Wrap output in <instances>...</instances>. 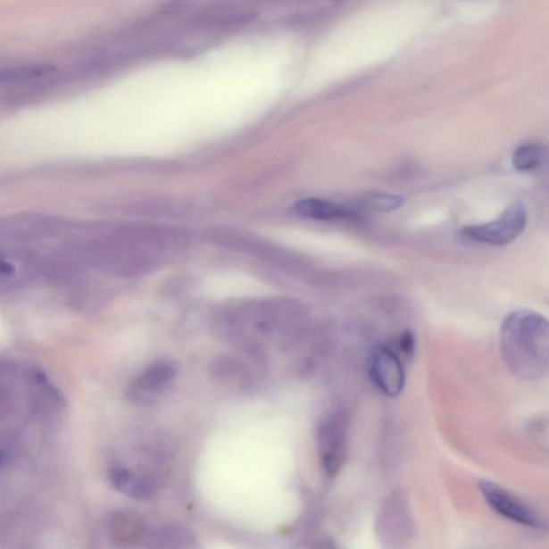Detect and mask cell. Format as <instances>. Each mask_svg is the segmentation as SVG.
<instances>
[{"instance_id":"1","label":"cell","mask_w":549,"mask_h":549,"mask_svg":"<svg viewBox=\"0 0 549 549\" xmlns=\"http://www.w3.org/2000/svg\"><path fill=\"white\" fill-rule=\"evenodd\" d=\"M501 354L509 371L522 381L549 378V320L520 309L504 319L500 329Z\"/></svg>"},{"instance_id":"2","label":"cell","mask_w":549,"mask_h":549,"mask_svg":"<svg viewBox=\"0 0 549 549\" xmlns=\"http://www.w3.org/2000/svg\"><path fill=\"white\" fill-rule=\"evenodd\" d=\"M526 225L525 207L520 204H514L494 221L462 229V236L473 243L504 246L515 241L524 232Z\"/></svg>"},{"instance_id":"3","label":"cell","mask_w":549,"mask_h":549,"mask_svg":"<svg viewBox=\"0 0 549 549\" xmlns=\"http://www.w3.org/2000/svg\"><path fill=\"white\" fill-rule=\"evenodd\" d=\"M478 489L490 508L504 519L532 529H549L547 521L542 516L500 485L482 479L478 482Z\"/></svg>"},{"instance_id":"4","label":"cell","mask_w":549,"mask_h":549,"mask_svg":"<svg viewBox=\"0 0 549 549\" xmlns=\"http://www.w3.org/2000/svg\"><path fill=\"white\" fill-rule=\"evenodd\" d=\"M178 366L169 360L154 361L128 387L127 394L133 403H149L162 393L176 376Z\"/></svg>"},{"instance_id":"5","label":"cell","mask_w":549,"mask_h":549,"mask_svg":"<svg viewBox=\"0 0 549 549\" xmlns=\"http://www.w3.org/2000/svg\"><path fill=\"white\" fill-rule=\"evenodd\" d=\"M370 375L380 390L388 396H397L404 386L401 361L391 349L378 346L370 357Z\"/></svg>"},{"instance_id":"6","label":"cell","mask_w":549,"mask_h":549,"mask_svg":"<svg viewBox=\"0 0 549 549\" xmlns=\"http://www.w3.org/2000/svg\"><path fill=\"white\" fill-rule=\"evenodd\" d=\"M319 447L325 470L333 474L343 462L345 447V424L339 415L325 420L320 428Z\"/></svg>"},{"instance_id":"7","label":"cell","mask_w":549,"mask_h":549,"mask_svg":"<svg viewBox=\"0 0 549 549\" xmlns=\"http://www.w3.org/2000/svg\"><path fill=\"white\" fill-rule=\"evenodd\" d=\"M111 540L120 545H132L147 536L146 522L132 512L119 511L108 520Z\"/></svg>"},{"instance_id":"8","label":"cell","mask_w":549,"mask_h":549,"mask_svg":"<svg viewBox=\"0 0 549 549\" xmlns=\"http://www.w3.org/2000/svg\"><path fill=\"white\" fill-rule=\"evenodd\" d=\"M109 479L112 487L116 490L137 500L152 498L157 490L154 478L138 476L126 468H112L109 471Z\"/></svg>"},{"instance_id":"9","label":"cell","mask_w":549,"mask_h":549,"mask_svg":"<svg viewBox=\"0 0 549 549\" xmlns=\"http://www.w3.org/2000/svg\"><path fill=\"white\" fill-rule=\"evenodd\" d=\"M295 207L298 215L316 220H332L348 214L344 206L321 199H304Z\"/></svg>"},{"instance_id":"10","label":"cell","mask_w":549,"mask_h":549,"mask_svg":"<svg viewBox=\"0 0 549 549\" xmlns=\"http://www.w3.org/2000/svg\"><path fill=\"white\" fill-rule=\"evenodd\" d=\"M546 159V148L538 144L530 143L516 149L512 162L516 170L521 172H530V171L541 168Z\"/></svg>"},{"instance_id":"11","label":"cell","mask_w":549,"mask_h":549,"mask_svg":"<svg viewBox=\"0 0 549 549\" xmlns=\"http://www.w3.org/2000/svg\"><path fill=\"white\" fill-rule=\"evenodd\" d=\"M56 68L51 65H34L8 69L2 72V81L24 83L54 76Z\"/></svg>"},{"instance_id":"12","label":"cell","mask_w":549,"mask_h":549,"mask_svg":"<svg viewBox=\"0 0 549 549\" xmlns=\"http://www.w3.org/2000/svg\"><path fill=\"white\" fill-rule=\"evenodd\" d=\"M154 543H159L158 546L163 547H189L190 541H193V536L189 532L181 529L179 527H164L158 532L154 533L153 537ZM154 544V545H156Z\"/></svg>"},{"instance_id":"13","label":"cell","mask_w":549,"mask_h":549,"mask_svg":"<svg viewBox=\"0 0 549 549\" xmlns=\"http://www.w3.org/2000/svg\"><path fill=\"white\" fill-rule=\"evenodd\" d=\"M361 205L366 210L377 212H388L398 209L403 204L402 196L385 194H367L361 199Z\"/></svg>"},{"instance_id":"14","label":"cell","mask_w":549,"mask_h":549,"mask_svg":"<svg viewBox=\"0 0 549 549\" xmlns=\"http://www.w3.org/2000/svg\"><path fill=\"white\" fill-rule=\"evenodd\" d=\"M399 346H401V350L404 354H413L414 349V339L412 334L406 333L403 336L401 340H399Z\"/></svg>"}]
</instances>
